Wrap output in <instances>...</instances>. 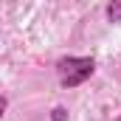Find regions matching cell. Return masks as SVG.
Listing matches in <instances>:
<instances>
[{
	"label": "cell",
	"mask_w": 121,
	"mask_h": 121,
	"mask_svg": "<svg viewBox=\"0 0 121 121\" xmlns=\"http://www.w3.org/2000/svg\"><path fill=\"white\" fill-rule=\"evenodd\" d=\"M93 70H96V59L93 56H62L56 62V76H59V85L65 90L85 85L93 76Z\"/></svg>",
	"instance_id": "cell-1"
},
{
	"label": "cell",
	"mask_w": 121,
	"mask_h": 121,
	"mask_svg": "<svg viewBox=\"0 0 121 121\" xmlns=\"http://www.w3.org/2000/svg\"><path fill=\"white\" fill-rule=\"evenodd\" d=\"M107 17H110L113 23H121V0H113V3L107 6Z\"/></svg>",
	"instance_id": "cell-2"
},
{
	"label": "cell",
	"mask_w": 121,
	"mask_h": 121,
	"mask_svg": "<svg viewBox=\"0 0 121 121\" xmlns=\"http://www.w3.org/2000/svg\"><path fill=\"white\" fill-rule=\"evenodd\" d=\"M51 121H68V110H65V107H54Z\"/></svg>",
	"instance_id": "cell-3"
},
{
	"label": "cell",
	"mask_w": 121,
	"mask_h": 121,
	"mask_svg": "<svg viewBox=\"0 0 121 121\" xmlns=\"http://www.w3.org/2000/svg\"><path fill=\"white\" fill-rule=\"evenodd\" d=\"M6 107H9V101H6V96H0V118L6 116Z\"/></svg>",
	"instance_id": "cell-4"
}]
</instances>
